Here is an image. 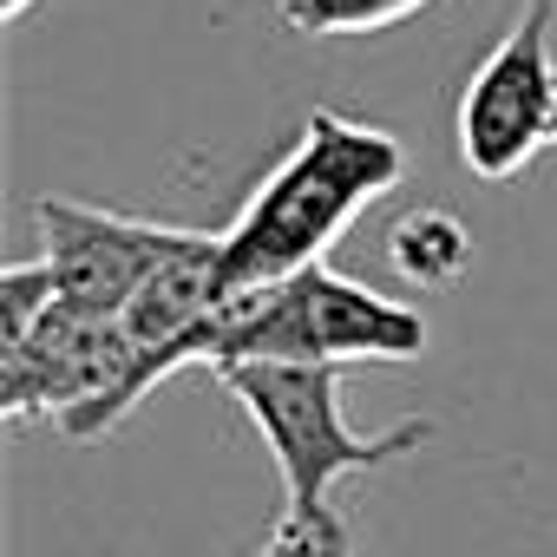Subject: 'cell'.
Returning a JSON list of instances; mask_svg holds the SVG:
<instances>
[{"label":"cell","mask_w":557,"mask_h":557,"mask_svg":"<svg viewBox=\"0 0 557 557\" xmlns=\"http://www.w3.org/2000/svg\"><path fill=\"white\" fill-rule=\"evenodd\" d=\"M400 177H407V151L387 125L315 112L289 145V158L249 190V203L223 230V296L269 289L283 275L315 269L335 249V236L368 203H381Z\"/></svg>","instance_id":"6da1fadb"},{"label":"cell","mask_w":557,"mask_h":557,"mask_svg":"<svg viewBox=\"0 0 557 557\" xmlns=\"http://www.w3.org/2000/svg\"><path fill=\"white\" fill-rule=\"evenodd\" d=\"M433 342L426 315L400 296H381L355 275L315 262L302 275H283L269 289H236L216 302V315L190 335V368H230V361H420Z\"/></svg>","instance_id":"7a4b0ae2"},{"label":"cell","mask_w":557,"mask_h":557,"mask_svg":"<svg viewBox=\"0 0 557 557\" xmlns=\"http://www.w3.org/2000/svg\"><path fill=\"white\" fill-rule=\"evenodd\" d=\"M342 374L348 368H335V361H230V368H216V381L249 413V426L262 433L275 472L289 485V518H329L335 479L394 466L440 433L433 420L355 433L342 413Z\"/></svg>","instance_id":"3957f363"},{"label":"cell","mask_w":557,"mask_h":557,"mask_svg":"<svg viewBox=\"0 0 557 557\" xmlns=\"http://www.w3.org/2000/svg\"><path fill=\"white\" fill-rule=\"evenodd\" d=\"M550 8L557 0H531V14L485 53L459 99V164L485 184H511L537 151L557 145Z\"/></svg>","instance_id":"277c9868"},{"label":"cell","mask_w":557,"mask_h":557,"mask_svg":"<svg viewBox=\"0 0 557 557\" xmlns=\"http://www.w3.org/2000/svg\"><path fill=\"white\" fill-rule=\"evenodd\" d=\"M34 223L47 236V262L60 302L92 309V315H119L145 275L184 243V230L171 223H145V216H119V210H92L73 197H40Z\"/></svg>","instance_id":"5b68a950"},{"label":"cell","mask_w":557,"mask_h":557,"mask_svg":"<svg viewBox=\"0 0 557 557\" xmlns=\"http://www.w3.org/2000/svg\"><path fill=\"white\" fill-rule=\"evenodd\" d=\"M223 302V230H184V243L138 283V296L119 309V329L145 355L138 387L151 394L164 374L190 368V335L216 315Z\"/></svg>","instance_id":"8992f818"},{"label":"cell","mask_w":557,"mask_h":557,"mask_svg":"<svg viewBox=\"0 0 557 557\" xmlns=\"http://www.w3.org/2000/svg\"><path fill=\"white\" fill-rule=\"evenodd\" d=\"M387 262L400 269V283L413 289H453L459 275L472 269V230L453 216V210H407L394 230H387Z\"/></svg>","instance_id":"52a82bcc"},{"label":"cell","mask_w":557,"mask_h":557,"mask_svg":"<svg viewBox=\"0 0 557 557\" xmlns=\"http://www.w3.org/2000/svg\"><path fill=\"white\" fill-rule=\"evenodd\" d=\"M420 8H433V0H283V27L309 40H342V34H387Z\"/></svg>","instance_id":"ba28073f"},{"label":"cell","mask_w":557,"mask_h":557,"mask_svg":"<svg viewBox=\"0 0 557 557\" xmlns=\"http://www.w3.org/2000/svg\"><path fill=\"white\" fill-rule=\"evenodd\" d=\"M60 302V283H53V262H8L0 269V348L27 342Z\"/></svg>","instance_id":"9c48e42d"},{"label":"cell","mask_w":557,"mask_h":557,"mask_svg":"<svg viewBox=\"0 0 557 557\" xmlns=\"http://www.w3.org/2000/svg\"><path fill=\"white\" fill-rule=\"evenodd\" d=\"M27 8H34V0H0V14H8V21H21Z\"/></svg>","instance_id":"30bf717a"}]
</instances>
